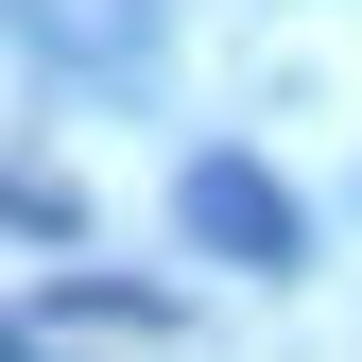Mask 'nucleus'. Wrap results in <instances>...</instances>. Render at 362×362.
<instances>
[{"mask_svg": "<svg viewBox=\"0 0 362 362\" xmlns=\"http://www.w3.org/2000/svg\"><path fill=\"white\" fill-rule=\"evenodd\" d=\"M0 362H35V345H18V328H0Z\"/></svg>", "mask_w": 362, "mask_h": 362, "instance_id": "obj_3", "label": "nucleus"}, {"mask_svg": "<svg viewBox=\"0 0 362 362\" xmlns=\"http://www.w3.org/2000/svg\"><path fill=\"white\" fill-rule=\"evenodd\" d=\"M0 224H35V242H69V190H35V173H0Z\"/></svg>", "mask_w": 362, "mask_h": 362, "instance_id": "obj_2", "label": "nucleus"}, {"mask_svg": "<svg viewBox=\"0 0 362 362\" xmlns=\"http://www.w3.org/2000/svg\"><path fill=\"white\" fill-rule=\"evenodd\" d=\"M173 224H190L224 276H293V259H310V207H293L259 156H190V173H173Z\"/></svg>", "mask_w": 362, "mask_h": 362, "instance_id": "obj_1", "label": "nucleus"}]
</instances>
